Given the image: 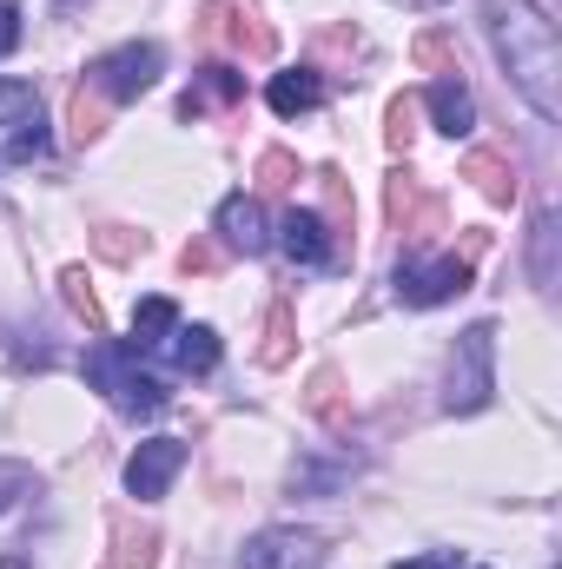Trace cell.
<instances>
[{
	"mask_svg": "<svg viewBox=\"0 0 562 569\" xmlns=\"http://www.w3.org/2000/svg\"><path fill=\"white\" fill-rule=\"evenodd\" d=\"M496 60L510 67L516 93L536 107V120H562V47H556V20L536 0H483Z\"/></svg>",
	"mask_w": 562,
	"mask_h": 569,
	"instance_id": "1",
	"label": "cell"
},
{
	"mask_svg": "<svg viewBox=\"0 0 562 569\" xmlns=\"http://www.w3.org/2000/svg\"><path fill=\"white\" fill-rule=\"evenodd\" d=\"M87 378L107 391V405L113 411H127V418H159L165 411V385L140 371V351L133 345H113V338H100L93 351H87Z\"/></svg>",
	"mask_w": 562,
	"mask_h": 569,
	"instance_id": "2",
	"label": "cell"
},
{
	"mask_svg": "<svg viewBox=\"0 0 562 569\" xmlns=\"http://www.w3.org/2000/svg\"><path fill=\"white\" fill-rule=\"evenodd\" d=\"M490 398H496V325H470L450 351V371H443V411L470 418Z\"/></svg>",
	"mask_w": 562,
	"mask_h": 569,
	"instance_id": "3",
	"label": "cell"
},
{
	"mask_svg": "<svg viewBox=\"0 0 562 569\" xmlns=\"http://www.w3.org/2000/svg\"><path fill=\"white\" fill-rule=\"evenodd\" d=\"M192 40L199 47H232V53H252V60H272L279 53V33L252 7H232V0H205L199 20H192Z\"/></svg>",
	"mask_w": 562,
	"mask_h": 569,
	"instance_id": "4",
	"label": "cell"
},
{
	"mask_svg": "<svg viewBox=\"0 0 562 569\" xmlns=\"http://www.w3.org/2000/svg\"><path fill=\"white\" fill-rule=\"evenodd\" d=\"M159 67H165V53H159L152 40H127V47H113V53L93 60L87 87H93L100 100H140V93L159 87Z\"/></svg>",
	"mask_w": 562,
	"mask_h": 569,
	"instance_id": "5",
	"label": "cell"
},
{
	"mask_svg": "<svg viewBox=\"0 0 562 569\" xmlns=\"http://www.w3.org/2000/svg\"><path fill=\"white\" fill-rule=\"evenodd\" d=\"M470 279H476V266L456 259V252H443V259H418V252H404V259H398V298L418 305V311L443 305V298H456V291H470Z\"/></svg>",
	"mask_w": 562,
	"mask_h": 569,
	"instance_id": "6",
	"label": "cell"
},
{
	"mask_svg": "<svg viewBox=\"0 0 562 569\" xmlns=\"http://www.w3.org/2000/svg\"><path fill=\"white\" fill-rule=\"evenodd\" d=\"M324 557H331V550H324L318 530H265V537L245 543L239 569H318Z\"/></svg>",
	"mask_w": 562,
	"mask_h": 569,
	"instance_id": "7",
	"label": "cell"
},
{
	"mask_svg": "<svg viewBox=\"0 0 562 569\" xmlns=\"http://www.w3.org/2000/svg\"><path fill=\"white\" fill-rule=\"evenodd\" d=\"M384 212H391V226H398V232H411V239L443 232V206L423 192V179H411V172H398V179L384 186Z\"/></svg>",
	"mask_w": 562,
	"mask_h": 569,
	"instance_id": "8",
	"label": "cell"
},
{
	"mask_svg": "<svg viewBox=\"0 0 562 569\" xmlns=\"http://www.w3.org/2000/svg\"><path fill=\"white\" fill-rule=\"evenodd\" d=\"M179 463H185V443H179V437H152V443L133 450V463H127V490H133L140 503L165 497V483L179 477Z\"/></svg>",
	"mask_w": 562,
	"mask_h": 569,
	"instance_id": "9",
	"label": "cell"
},
{
	"mask_svg": "<svg viewBox=\"0 0 562 569\" xmlns=\"http://www.w3.org/2000/svg\"><path fill=\"white\" fill-rule=\"evenodd\" d=\"M279 252L291 266H304V272H318V266H331V226L318 219V212H284L279 219Z\"/></svg>",
	"mask_w": 562,
	"mask_h": 569,
	"instance_id": "10",
	"label": "cell"
},
{
	"mask_svg": "<svg viewBox=\"0 0 562 569\" xmlns=\"http://www.w3.org/2000/svg\"><path fill=\"white\" fill-rule=\"evenodd\" d=\"M219 239H225V252H265L272 246V232H265V206L259 199H245V192H232L225 206H219Z\"/></svg>",
	"mask_w": 562,
	"mask_h": 569,
	"instance_id": "11",
	"label": "cell"
},
{
	"mask_svg": "<svg viewBox=\"0 0 562 569\" xmlns=\"http://www.w3.org/2000/svg\"><path fill=\"white\" fill-rule=\"evenodd\" d=\"M245 100V73H232L225 60H212V67H199V87L179 100V120H199L205 107H239Z\"/></svg>",
	"mask_w": 562,
	"mask_h": 569,
	"instance_id": "12",
	"label": "cell"
},
{
	"mask_svg": "<svg viewBox=\"0 0 562 569\" xmlns=\"http://www.w3.org/2000/svg\"><path fill=\"white\" fill-rule=\"evenodd\" d=\"M423 100H430V120H436V127H443L450 140L476 127V100H470V87H463V73H436Z\"/></svg>",
	"mask_w": 562,
	"mask_h": 569,
	"instance_id": "13",
	"label": "cell"
},
{
	"mask_svg": "<svg viewBox=\"0 0 562 569\" xmlns=\"http://www.w3.org/2000/svg\"><path fill=\"white\" fill-rule=\"evenodd\" d=\"M165 351H172V365H179L185 378H212V371H219V338H212V325H179V331L165 338Z\"/></svg>",
	"mask_w": 562,
	"mask_h": 569,
	"instance_id": "14",
	"label": "cell"
},
{
	"mask_svg": "<svg viewBox=\"0 0 562 569\" xmlns=\"http://www.w3.org/2000/svg\"><path fill=\"white\" fill-rule=\"evenodd\" d=\"M265 100H272V113L298 120V113H311V107L324 100V80H318V67H291V73H272Z\"/></svg>",
	"mask_w": 562,
	"mask_h": 569,
	"instance_id": "15",
	"label": "cell"
},
{
	"mask_svg": "<svg viewBox=\"0 0 562 569\" xmlns=\"http://www.w3.org/2000/svg\"><path fill=\"white\" fill-rule=\"evenodd\" d=\"M463 179H476V192H483L490 206H510V199H516V166H510L503 152H470V159H463Z\"/></svg>",
	"mask_w": 562,
	"mask_h": 569,
	"instance_id": "16",
	"label": "cell"
},
{
	"mask_svg": "<svg viewBox=\"0 0 562 569\" xmlns=\"http://www.w3.org/2000/svg\"><path fill=\"white\" fill-rule=\"evenodd\" d=\"M291 351H298V311L279 298V305L265 311V331H259V365L279 371V365H291Z\"/></svg>",
	"mask_w": 562,
	"mask_h": 569,
	"instance_id": "17",
	"label": "cell"
},
{
	"mask_svg": "<svg viewBox=\"0 0 562 569\" xmlns=\"http://www.w3.org/2000/svg\"><path fill=\"white\" fill-rule=\"evenodd\" d=\"M172 331H179V305L172 298H140V311H133V351H165Z\"/></svg>",
	"mask_w": 562,
	"mask_h": 569,
	"instance_id": "18",
	"label": "cell"
},
{
	"mask_svg": "<svg viewBox=\"0 0 562 569\" xmlns=\"http://www.w3.org/2000/svg\"><path fill=\"white\" fill-rule=\"evenodd\" d=\"M113 543H120V550H113L120 569H152V563H159V530H152V523L120 517V523H113Z\"/></svg>",
	"mask_w": 562,
	"mask_h": 569,
	"instance_id": "19",
	"label": "cell"
},
{
	"mask_svg": "<svg viewBox=\"0 0 562 569\" xmlns=\"http://www.w3.org/2000/svg\"><path fill=\"white\" fill-rule=\"evenodd\" d=\"M304 411H311V418H324V425H351V398H344V378H338V371H311Z\"/></svg>",
	"mask_w": 562,
	"mask_h": 569,
	"instance_id": "20",
	"label": "cell"
},
{
	"mask_svg": "<svg viewBox=\"0 0 562 569\" xmlns=\"http://www.w3.org/2000/svg\"><path fill=\"white\" fill-rule=\"evenodd\" d=\"M530 272L543 291L556 284V212H536V226H530Z\"/></svg>",
	"mask_w": 562,
	"mask_h": 569,
	"instance_id": "21",
	"label": "cell"
},
{
	"mask_svg": "<svg viewBox=\"0 0 562 569\" xmlns=\"http://www.w3.org/2000/svg\"><path fill=\"white\" fill-rule=\"evenodd\" d=\"M67 127H73V140H100L107 133V100L93 93V87H73V107H67Z\"/></svg>",
	"mask_w": 562,
	"mask_h": 569,
	"instance_id": "22",
	"label": "cell"
},
{
	"mask_svg": "<svg viewBox=\"0 0 562 569\" xmlns=\"http://www.w3.org/2000/svg\"><path fill=\"white\" fill-rule=\"evenodd\" d=\"M60 291H67V305H73V318H87V331H107V311H100V298H93V279L73 266V272H60Z\"/></svg>",
	"mask_w": 562,
	"mask_h": 569,
	"instance_id": "23",
	"label": "cell"
},
{
	"mask_svg": "<svg viewBox=\"0 0 562 569\" xmlns=\"http://www.w3.org/2000/svg\"><path fill=\"white\" fill-rule=\"evenodd\" d=\"M93 246H100V259L133 266V259L145 252V232H133V226H100V232H93Z\"/></svg>",
	"mask_w": 562,
	"mask_h": 569,
	"instance_id": "24",
	"label": "cell"
},
{
	"mask_svg": "<svg viewBox=\"0 0 562 569\" xmlns=\"http://www.w3.org/2000/svg\"><path fill=\"white\" fill-rule=\"evenodd\" d=\"M411 60H418L423 73H456V47H450V33H443V27H430V33H418Z\"/></svg>",
	"mask_w": 562,
	"mask_h": 569,
	"instance_id": "25",
	"label": "cell"
},
{
	"mask_svg": "<svg viewBox=\"0 0 562 569\" xmlns=\"http://www.w3.org/2000/svg\"><path fill=\"white\" fill-rule=\"evenodd\" d=\"M291 186H298V159H291V152H279V146H272V152H259V192L284 199Z\"/></svg>",
	"mask_w": 562,
	"mask_h": 569,
	"instance_id": "26",
	"label": "cell"
},
{
	"mask_svg": "<svg viewBox=\"0 0 562 569\" xmlns=\"http://www.w3.org/2000/svg\"><path fill=\"white\" fill-rule=\"evenodd\" d=\"M33 107H40V100H33V87H27V80H0V127H20Z\"/></svg>",
	"mask_w": 562,
	"mask_h": 569,
	"instance_id": "27",
	"label": "cell"
},
{
	"mask_svg": "<svg viewBox=\"0 0 562 569\" xmlns=\"http://www.w3.org/2000/svg\"><path fill=\"white\" fill-rule=\"evenodd\" d=\"M179 266H185L192 279H212V272L225 266V246H212V239H192V246L179 252Z\"/></svg>",
	"mask_w": 562,
	"mask_h": 569,
	"instance_id": "28",
	"label": "cell"
},
{
	"mask_svg": "<svg viewBox=\"0 0 562 569\" xmlns=\"http://www.w3.org/2000/svg\"><path fill=\"white\" fill-rule=\"evenodd\" d=\"M20 497H33V470L7 457V463H0V510H13Z\"/></svg>",
	"mask_w": 562,
	"mask_h": 569,
	"instance_id": "29",
	"label": "cell"
},
{
	"mask_svg": "<svg viewBox=\"0 0 562 569\" xmlns=\"http://www.w3.org/2000/svg\"><path fill=\"white\" fill-rule=\"evenodd\" d=\"M411 140H418V100L404 93V100H391V146L404 152Z\"/></svg>",
	"mask_w": 562,
	"mask_h": 569,
	"instance_id": "30",
	"label": "cell"
},
{
	"mask_svg": "<svg viewBox=\"0 0 562 569\" xmlns=\"http://www.w3.org/2000/svg\"><path fill=\"white\" fill-rule=\"evenodd\" d=\"M324 206H331V226H351V192L338 172H324Z\"/></svg>",
	"mask_w": 562,
	"mask_h": 569,
	"instance_id": "31",
	"label": "cell"
},
{
	"mask_svg": "<svg viewBox=\"0 0 562 569\" xmlns=\"http://www.w3.org/2000/svg\"><path fill=\"white\" fill-rule=\"evenodd\" d=\"M13 47H20V7H13V0H0V60H7Z\"/></svg>",
	"mask_w": 562,
	"mask_h": 569,
	"instance_id": "32",
	"label": "cell"
},
{
	"mask_svg": "<svg viewBox=\"0 0 562 569\" xmlns=\"http://www.w3.org/2000/svg\"><path fill=\"white\" fill-rule=\"evenodd\" d=\"M40 152H47V133H40V120H33V127H27L20 140L7 146V159H40Z\"/></svg>",
	"mask_w": 562,
	"mask_h": 569,
	"instance_id": "33",
	"label": "cell"
},
{
	"mask_svg": "<svg viewBox=\"0 0 562 569\" xmlns=\"http://www.w3.org/2000/svg\"><path fill=\"white\" fill-rule=\"evenodd\" d=\"M318 53H338V60H351V53H358V33H351V27H331V33L318 40Z\"/></svg>",
	"mask_w": 562,
	"mask_h": 569,
	"instance_id": "34",
	"label": "cell"
},
{
	"mask_svg": "<svg viewBox=\"0 0 562 569\" xmlns=\"http://www.w3.org/2000/svg\"><path fill=\"white\" fill-rule=\"evenodd\" d=\"M398 569H456V557H450V550H436V557H418V563H398Z\"/></svg>",
	"mask_w": 562,
	"mask_h": 569,
	"instance_id": "35",
	"label": "cell"
},
{
	"mask_svg": "<svg viewBox=\"0 0 562 569\" xmlns=\"http://www.w3.org/2000/svg\"><path fill=\"white\" fill-rule=\"evenodd\" d=\"M0 569H27V557H0Z\"/></svg>",
	"mask_w": 562,
	"mask_h": 569,
	"instance_id": "36",
	"label": "cell"
}]
</instances>
